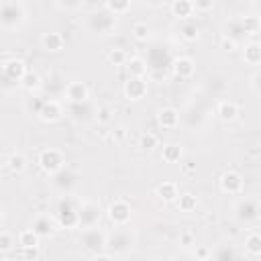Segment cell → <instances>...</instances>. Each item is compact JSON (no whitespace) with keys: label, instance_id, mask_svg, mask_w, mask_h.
<instances>
[{"label":"cell","instance_id":"obj_1","mask_svg":"<svg viewBox=\"0 0 261 261\" xmlns=\"http://www.w3.org/2000/svg\"><path fill=\"white\" fill-rule=\"evenodd\" d=\"M29 18V8L22 0H4L0 2V29L18 31Z\"/></svg>","mask_w":261,"mask_h":261},{"label":"cell","instance_id":"obj_2","mask_svg":"<svg viewBox=\"0 0 261 261\" xmlns=\"http://www.w3.org/2000/svg\"><path fill=\"white\" fill-rule=\"evenodd\" d=\"M84 29L92 35V37H110L116 29H118V18L112 16L108 10L98 8L92 10L86 20H84Z\"/></svg>","mask_w":261,"mask_h":261},{"label":"cell","instance_id":"obj_3","mask_svg":"<svg viewBox=\"0 0 261 261\" xmlns=\"http://www.w3.org/2000/svg\"><path fill=\"white\" fill-rule=\"evenodd\" d=\"M145 59V63H147V73L151 71V75L153 77H165V73H167V69L171 67V61H173V55H171V51L165 47V45H161V43H155L149 51H147V57H143Z\"/></svg>","mask_w":261,"mask_h":261},{"label":"cell","instance_id":"obj_4","mask_svg":"<svg viewBox=\"0 0 261 261\" xmlns=\"http://www.w3.org/2000/svg\"><path fill=\"white\" fill-rule=\"evenodd\" d=\"M53 220L55 226L71 230L77 228V202L71 196H61L53 206Z\"/></svg>","mask_w":261,"mask_h":261},{"label":"cell","instance_id":"obj_5","mask_svg":"<svg viewBox=\"0 0 261 261\" xmlns=\"http://www.w3.org/2000/svg\"><path fill=\"white\" fill-rule=\"evenodd\" d=\"M137 234L126 226H116L110 234H106V253L110 255H126L135 249Z\"/></svg>","mask_w":261,"mask_h":261},{"label":"cell","instance_id":"obj_6","mask_svg":"<svg viewBox=\"0 0 261 261\" xmlns=\"http://www.w3.org/2000/svg\"><path fill=\"white\" fill-rule=\"evenodd\" d=\"M259 200L253 198V196H245V198H239L234 204H232V218L243 224V226H255L259 222Z\"/></svg>","mask_w":261,"mask_h":261},{"label":"cell","instance_id":"obj_7","mask_svg":"<svg viewBox=\"0 0 261 261\" xmlns=\"http://www.w3.org/2000/svg\"><path fill=\"white\" fill-rule=\"evenodd\" d=\"M102 206L94 200H86V202H80L77 204V228H92V226H98L100 220H102Z\"/></svg>","mask_w":261,"mask_h":261},{"label":"cell","instance_id":"obj_8","mask_svg":"<svg viewBox=\"0 0 261 261\" xmlns=\"http://www.w3.org/2000/svg\"><path fill=\"white\" fill-rule=\"evenodd\" d=\"M80 245L84 251L96 255L102 253L106 249V232L100 226H92V228H84L80 234Z\"/></svg>","mask_w":261,"mask_h":261},{"label":"cell","instance_id":"obj_9","mask_svg":"<svg viewBox=\"0 0 261 261\" xmlns=\"http://www.w3.org/2000/svg\"><path fill=\"white\" fill-rule=\"evenodd\" d=\"M37 163H39V167H41L47 175H53V173H57L59 169L65 167V155H63L59 149H55V147H47V149H43V151L39 153Z\"/></svg>","mask_w":261,"mask_h":261},{"label":"cell","instance_id":"obj_10","mask_svg":"<svg viewBox=\"0 0 261 261\" xmlns=\"http://www.w3.org/2000/svg\"><path fill=\"white\" fill-rule=\"evenodd\" d=\"M51 186H53L55 192H59L63 196H69L77 186V173L71 167L65 165L63 169H59L57 173L51 175Z\"/></svg>","mask_w":261,"mask_h":261},{"label":"cell","instance_id":"obj_11","mask_svg":"<svg viewBox=\"0 0 261 261\" xmlns=\"http://www.w3.org/2000/svg\"><path fill=\"white\" fill-rule=\"evenodd\" d=\"M106 216L114 226H126L130 222V218H133V206L126 200L118 198V200L110 202V206L106 210Z\"/></svg>","mask_w":261,"mask_h":261},{"label":"cell","instance_id":"obj_12","mask_svg":"<svg viewBox=\"0 0 261 261\" xmlns=\"http://www.w3.org/2000/svg\"><path fill=\"white\" fill-rule=\"evenodd\" d=\"M67 114L73 122H80V124H86V122H92L96 120V110L98 106H94L90 100L86 102H80V104H67Z\"/></svg>","mask_w":261,"mask_h":261},{"label":"cell","instance_id":"obj_13","mask_svg":"<svg viewBox=\"0 0 261 261\" xmlns=\"http://www.w3.org/2000/svg\"><path fill=\"white\" fill-rule=\"evenodd\" d=\"M206 261H241V253L232 241H220L210 249Z\"/></svg>","mask_w":261,"mask_h":261},{"label":"cell","instance_id":"obj_14","mask_svg":"<svg viewBox=\"0 0 261 261\" xmlns=\"http://www.w3.org/2000/svg\"><path fill=\"white\" fill-rule=\"evenodd\" d=\"M149 92V82L147 77H126L124 86H122V94L128 102H139L147 96Z\"/></svg>","mask_w":261,"mask_h":261},{"label":"cell","instance_id":"obj_15","mask_svg":"<svg viewBox=\"0 0 261 261\" xmlns=\"http://www.w3.org/2000/svg\"><path fill=\"white\" fill-rule=\"evenodd\" d=\"M218 188H220V192H224V194L237 196V194H241L243 188H245L243 175H241L239 171H234V169H226V171L218 177Z\"/></svg>","mask_w":261,"mask_h":261},{"label":"cell","instance_id":"obj_16","mask_svg":"<svg viewBox=\"0 0 261 261\" xmlns=\"http://www.w3.org/2000/svg\"><path fill=\"white\" fill-rule=\"evenodd\" d=\"M63 98L67 104H80V102H86L90 100V88L80 82V80H73V82H67L65 88H63Z\"/></svg>","mask_w":261,"mask_h":261},{"label":"cell","instance_id":"obj_17","mask_svg":"<svg viewBox=\"0 0 261 261\" xmlns=\"http://www.w3.org/2000/svg\"><path fill=\"white\" fill-rule=\"evenodd\" d=\"M169 69H171V73H173L175 77L188 80V77H192L194 71H196V61H194L192 57H188V55H177V57H173Z\"/></svg>","mask_w":261,"mask_h":261},{"label":"cell","instance_id":"obj_18","mask_svg":"<svg viewBox=\"0 0 261 261\" xmlns=\"http://www.w3.org/2000/svg\"><path fill=\"white\" fill-rule=\"evenodd\" d=\"M65 114V108L59 100H45L43 106H41V112H39V118L47 124H53L57 120H61V116Z\"/></svg>","mask_w":261,"mask_h":261},{"label":"cell","instance_id":"obj_19","mask_svg":"<svg viewBox=\"0 0 261 261\" xmlns=\"http://www.w3.org/2000/svg\"><path fill=\"white\" fill-rule=\"evenodd\" d=\"M39 43H41V49L47 51V53H59V51L65 49V39H63V35L57 33V31H47V33H43L41 39H39Z\"/></svg>","mask_w":261,"mask_h":261},{"label":"cell","instance_id":"obj_20","mask_svg":"<svg viewBox=\"0 0 261 261\" xmlns=\"http://www.w3.org/2000/svg\"><path fill=\"white\" fill-rule=\"evenodd\" d=\"M177 35L186 43H196L200 39V35H202V29L194 18H186V20L177 22Z\"/></svg>","mask_w":261,"mask_h":261},{"label":"cell","instance_id":"obj_21","mask_svg":"<svg viewBox=\"0 0 261 261\" xmlns=\"http://www.w3.org/2000/svg\"><path fill=\"white\" fill-rule=\"evenodd\" d=\"M31 228H33V232H35L39 239H47V237L53 234V230H55L57 226H55V220H53L51 214H37Z\"/></svg>","mask_w":261,"mask_h":261},{"label":"cell","instance_id":"obj_22","mask_svg":"<svg viewBox=\"0 0 261 261\" xmlns=\"http://www.w3.org/2000/svg\"><path fill=\"white\" fill-rule=\"evenodd\" d=\"M157 122L161 128H167V130H173L179 126V110H175L173 106H163L159 108L157 112Z\"/></svg>","mask_w":261,"mask_h":261},{"label":"cell","instance_id":"obj_23","mask_svg":"<svg viewBox=\"0 0 261 261\" xmlns=\"http://www.w3.org/2000/svg\"><path fill=\"white\" fill-rule=\"evenodd\" d=\"M8 77H12V80H16V82H20L22 80V75L29 71L27 69V63H24V59H20V57H10V59H6L4 63H2V67H0Z\"/></svg>","mask_w":261,"mask_h":261},{"label":"cell","instance_id":"obj_24","mask_svg":"<svg viewBox=\"0 0 261 261\" xmlns=\"http://www.w3.org/2000/svg\"><path fill=\"white\" fill-rule=\"evenodd\" d=\"M220 37H228V39H232L234 43H241V41H245V31H243V24H241V20H239V16H232V18H228V20H224L222 22V35Z\"/></svg>","mask_w":261,"mask_h":261},{"label":"cell","instance_id":"obj_25","mask_svg":"<svg viewBox=\"0 0 261 261\" xmlns=\"http://www.w3.org/2000/svg\"><path fill=\"white\" fill-rule=\"evenodd\" d=\"M155 196L159 198V200H163V202H175L177 200V196H179V188H177V184L175 181H171V179H163V181H159L157 186H155Z\"/></svg>","mask_w":261,"mask_h":261},{"label":"cell","instance_id":"obj_26","mask_svg":"<svg viewBox=\"0 0 261 261\" xmlns=\"http://www.w3.org/2000/svg\"><path fill=\"white\" fill-rule=\"evenodd\" d=\"M243 61L251 67H257L261 63V43L257 39H251L243 47Z\"/></svg>","mask_w":261,"mask_h":261},{"label":"cell","instance_id":"obj_27","mask_svg":"<svg viewBox=\"0 0 261 261\" xmlns=\"http://www.w3.org/2000/svg\"><path fill=\"white\" fill-rule=\"evenodd\" d=\"M216 116H218L222 122H232V120H237V116H239V106H237V102H232V100H220V102L216 104Z\"/></svg>","mask_w":261,"mask_h":261},{"label":"cell","instance_id":"obj_28","mask_svg":"<svg viewBox=\"0 0 261 261\" xmlns=\"http://www.w3.org/2000/svg\"><path fill=\"white\" fill-rule=\"evenodd\" d=\"M241 24H243V31L247 37H255L259 31H261V16L257 12H249V14H241L239 16Z\"/></svg>","mask_w":261,"mask_h":261},{"label":"cell","instance_id":"obj_29","mask_svg":"<svg viewBox=\"0 0 261 261\" xmlns=\"http://www.w3.org/2000/svg\"><path fill=\"white\" fill-rule=\"evenodd\" d=\"M245 253L249 257L261 255V234L257 228H249V232L245 234Z\"/></svg>","mask_w":261,"mask_h":261},{"label":"cell","instance_id":"obj_30","mask_svg":"<svg viewBox=\"0 0 261 261\" xmlns=\"http://www.w3.org/2000/svg\"><path fill=\"white\" fill-rule=\"evenodd\" d=\"M169 10H171V14H173L177 20L192 18V14H194L192 0H173V2L169 4Z\"/></svg>","mask_w":261,"mask_h":261},{"label":"cell","instance_id":"obj_31","mask_svg":"<svg viewBox=\"0 0 261 261\" xmlns=\"http://www.w3.org/2000/svg\"><path fill=\"white\" fill-rule=\"evenodd\" d=\"M124 67H126V73H128V77H145L147 75V63H145V59L143 57H128L126 59V63H124Z\"/></svg>","mask_w":261,"mask_h":261},{"label":"cell","instance_id":"obj_32","mask_svg":"<svg viewBox=\"0 0 261 261\" xmlns=\"http://www.w3.org/2000/svg\"><path fill=\"white\" fill-rule=\"evenodd\" d=\"M181 157H184V147L179 143H167V145H163L161 159L165 163H179Z\"/></svg>","mask_w":261,"mask_h":261},{"label":"cell","instance_id":"obj_33","mask_svg":"<svg viewBox=\"0 0 261 261\" xmlns=\"http://www.w3.org/2000/svg\"><path fill=\"white\" fill-rule=\"evenodd\" d=\"M41 86H43L41 75H39L37 71H31V69H29V71L22 75V80H20V90H24V92H29V94H35Z\"/></svg>","mask_w":261,"mask_h":261},{"label":"cell","instance_id":"obj_34","mask_svg":"<svg viewBox=\"0 0 261 261\" xmlns=\"http://www.w3.org/2000/svg\"><path fill=\"white\" fill-rule=\"evenodd\" d=\"M175 206H177L179 212H186V214H188V212H194V210L198 208V198H196L192 192H184V194L177 196Z\"/></svg>","mask_w":261,"mask_h":261},{"label":"cell","instance_id":"obj_35","mask_svg":"<svg viewBox=\"0 0 261 261\" xmlns=\"http://www.w3.org/2000/svg\"><path fill=\"white\" fill-rule=\"evenodd\" d=\"M102 8L108 10L112 16L118 18V16H122V14H126L130 10V2L128 0H106Z\"/></svg>","mask_w":261,"mask_h":261},{"label":"cell","instance_id":"obj_36","mask_svg":"<svg viewBox=\"0 0 261 261\" xmlns=\"http://www.w3.org/2000/svg\"><path fill=\"white\" fill-rule=\"evenodd\" d=\"M6 167H8L10 173H22V171L27 169V157H24L22 153L14 151V153L8 155V159H6Z\"/></svg>","mask_w":261,"mask_h":261},{"label":"cell","instance_id":"obj_37","mask_svg":"<svg viewBox=\"0 0 261 261\" xmlns=\"http://www.w3.org/2000/svg\"><path fill=\"white\" fill-rule=\"evenodd\" d=\"M155 147H159V137L151 130H145L139 135V149L145 151V153H151Z\"/></svg>","mask_w":261,"mask_h":261},{"label":"cell","instance_id":"obj_38","mask_svg":"<svg viewBox=\"0 0 261 261\" xmlns=\"http://www.w3.org/2000/svg\"><path fill=\"white\" fill-rule=\"evenodd\" d=\"M133 39L135 41H139V43H147L149 41V37H151V27L147 24V22H143V20H139V22H135L133 24Z\"/></svg>","mask_w":261,"mask_h":261},{"label":"cell","instance_id":"obj_39","mask_svg":"<svg viewBox=\"0 0 261 261\" xmlns=\"http://www.w3.org/2000/svg\"><path fill=\"white\" fill-rule=\"evenodd\" d=\"M43 98H39V96H35V94H31L29 98H24V102H22V110L27 112V114H33V116H39V112H41V106H43Z\"/></svg>","mask_w":261,"mask_h":261},{"label":"cell","instance_id":"obj_40","mask_svg":"<svg viewBox=\"0 0 261 261\" xmlns=\"http://www.w3.org/2000/svg\"><path fill=\"white\" fill-rule=\"evenodd\" d=\"M53 6L57 10H63V12H77V10H84L86 8V2L84 0H55Z\"/></svg>","mask_w":261,"mask_h":261},{"label":"cell","instance_id":"obj_41","mask_svg":"<svg viewBox=\"0 0 261 261\" xmlns=\"http://www.w3.org/2000/svg\"><path fill=\"white\" fill-rule=\"evenodd\" d=\"M39 237L33 232V228H24L18 232V247H39Z\"/></svg>","mask_w":261,"mask_h":261},{"label":"cell","instance_id":"obj_42","mask_svg":"<svg viewBox=\"0 0 261 261\" xmlns=\"http://www.w3.org/2000/svg\"><path fill=\"white\" fill-rule=\"evenodd\" d=\"M16 90H20V82L8 77V75L0 69V92H2V94H14Z\"/></svg>","mask_w":261,"mask_h":261},{"label":"cell","instance_id":"obj_43","mask_svg":"<svg viewBox=\"0 0 261 261\" xmlns=\"http://www.w3.org/2000/svg\"><path fill=\"white\" fill-rule=\"evenodd\" d=\"M106 59H108V63H112V65H124L126 63V53L122 51V49H110L108 53H106Z\"/></svg>","mask_w":261,"mask_h":261},{"label":"cell","instance_id":"obj_44","mask_svg":"<svg viewBox=\"0 0 261 261\" xmlns=\"http://www.w3.org/2000/svg\"><path fill=\"white\" fill-rule=\"evenodd\" d=\"M18 257L22 261H39V247H20Z\"/></svg>","mask_w":261,"mask_h":261},{"label":"cell","instance_id":"obj_45","mask_svg":"<svg viewBox=\"0 0 261 261\" xmlns=\"http://www.w3.org/2000/svg\"><path fill=\"white\" fill-rule=\"evenodd\" d=\"M14 247V237L6 230H0V253H8Z\"/></svg>","mask_w":261,"mask_h":261},{"label":"cell","instance_id":"obj_46","mask_svg":"<svg viewBox=\"0 0 261 261\" xmlns=\"http://www.w3.org/2000/svg\"><path fill=\"white\" fill-rule=\"evenodd\" d=\"M179 245H181L184 249L194 247V245H196V234H194L192 230H184V232H179Z\"/></svg>","mask_w":261,"mask_h":261},{"label":"cell","instance_id":"obj_47","mask_svg":"<svg viewBox=\"0 0 261 261\" xmlns=\"http://www.w3.org/2000/svg\"><path fill=\"white\" fill-rule=\"evenodd\" d=\"M194 12H210L214 8V0H194Z\"/></svg>","mask_w":261,"mask_h":261},{"label":"cell","instance_id":"obj_48","mask_svg":"<svg viewBox=\"0 0 261 261\" xmlns=\"http://www.w3.org/2000/svg\"><path fill=\"white\" fill-rule=\"evenodd\" d=\"M110 118H112V110H110L108 106H98V110H96V120L102 122V124H106V122H110Z\"/></svg>","mask_w":261,"mask_h":261},{"label":"cell","instance_id":"obj_49","mask_svg":"<svg viewBox=\"0 0 261 261\" xmlns=\"http://www.w3.org/2000/svg\"><path fill=\"white\" fill-rule=\"evenodd\" d=\"M218 45H220V49H222V51H228V53H230V51H234V49L239 47V43H234V41H232V39H228V37H220V43H218Z\"/></svg>","mask_w":261,"mask_h":261},{"label":"cell","instance_id":"obj_50","mask_svg":"<svg viewBox=\"0 0 261 261\" xmlns=\"http://www.w3.org/2000/svg\"><path fill=\"white\" fill-rule=\"evenodd\" d=\"M124 137H126V128H124V126H116V128L110 133V139H112L114 143H122Z\"/></svg>","mask_w":261,"mask_h":261},{"label":"cell","instance_id":"obj_51","mask_svg":"<svg viewBox=\"0 0 261 261\" xmlns=\"http://www.w3.org/2000/svg\"><path fill=\"white\" fill-rule=\"evenodd\" d=\"M259 82H261V75H259V73H253V75H251V82H249V84H251V90H253V94H255V96H259V94H261Z\"/></svg>","mask_w":261,"mask_h":261},{"label":"cell","instance_id":"obj_52","mask_svg":"<svg viewBox=\"0 0 261 261\" xmlns=\"http://www.w3.org/2000/svg\"><path fill=\"white\" fill-rule=\"evenodd\" d=\"M90 261H114V257H112L110 253L102 251V253H96V255H92V259H90Z\"/></svg>","mask_w":261,"mask_h":261},{"label":"cell","instance_id":"obj_53","mask_svg":"<svg viewBox=\"0 0 261 261\" xmlns=\"http://www.w3.org/2000/svg\"><path fill=\"white\" fill-rule=\"evenodd\" d=\"M208 253H210V249H206V247H196V259H198V261H206V259H208Z\"/></svg>","mask_w":261,"mask_h":261},{"label":"cell","instance_id":"obj_54","mask_svg":"<svg viewBox=\"0 0 261 261\" xmlns=\"http://www.w3.org/2000/svg\"><path fill=\"white\" fill-rule=\"evenodd\" d=\"M2 222H4V210L0 208V226H2Z\"/></svg>","mask_w":261,"mask_h":261},{"label":"cell","instance_id":"obj_55","mask_svg":"<svg viewBox=\"0 0 261 261\" xmlns=\"http://www.w3.org/2000/svg\"><path fill=\"white\" fill-rule=\"evenodd\" d=\"M0 261H14V259H8V257H6V259H0Z\"/></svg>","mask_w":261,"mask_h":261},{"label":"cell","instance_id":"obj_56","mask_svg":"<svg viewBox=\"0 0 261 261\" xmlns=\"http://www.w3.org/2000/svg\"><path fill=\"white\" fill-rule=\"evenodd\" d=\"M151 261H161V259H151Z\"/></svg>","mask_w":261,"mask_h":261},{"label":"cell","instance_id":"obj_57","mask_svg":"<svg viewBox=\"0 0 261 261\" xmlns=\"http://www.w3.org/2000/svg\"><path fill=\"white\" fill-rule=\"evenodd\" d=\"M169 261H175V259H169Z\"/></svg>","mask_w":261,"mask_h":261}]
</instances>
